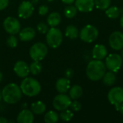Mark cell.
<instances>
[{
    "label": "cell",
    "instance_id": "cell-1",
    "mask_svg": "<svg viewBox=\"0 0 123 123\" xmlns=\"http://www.w3.org/2000/svg\"><path fill=\"white\" fill-rule=\"evenodd\" d=\"M22 92L20 87L14 83L6 85L1 91L2 99L7 104L14 105L18 102L22 98Z\"/></svg>",
    "mask_w": 123,
    "mask_h": 123
},
{
    "label": "cell",
    "instance_id": "cell-2",
    "mask_svg": "<svg viewBox=\"0 0 123 123\" xmlns=\"http://www.w3.org/2000/svg\"><path fill=\"white\" fill-rule=\"evenodd\" d=\"M86 73L89 79L99 81L106 73V66L101 60H93L88 63Z\"/></svg>",
    "mask_w": 123,
    "mask_h": 123
},
{
    "label": "cell",
    "instance_id": "cell-3",
    "mask_svg": "<svg viewBox=\"0 0 123 123\" xmlns=\"http://www.w3.org/2000/svg\"><path fill=\"white\" fill-rule=\"evenodd\" d=\"M19 87L23 94L31 97L37 96L41 91L40 84L32 77L24 78Z\"/></svg>",
    "mask_w": 123,
    "mask_h": 123
},
{
    "label": "cell",
    "instance_id": "cell-4",
    "mask_svg": "<svg viewBox=\"0 0 123 123\" xmlns=\"http://www.w3.org/2000/svg\"><path fill=\"white\" fill-rule=\"evenodd\" d=\"M46 33V41L50 47L57 48L61 45L63 40V35L59 29L55 27H51Z\"/></svg>",
    "mask_w": 123,
    "mask_h": 123
},
{
    "label": "cell",
    "instance_id": "cell-5",
    "mask_svg": "<svg viewBox=\"0 0 123 123\" xmlns=\"http://www.w3.org/2000/svg\"><path fill=\"white\" fill-rule=\"evenodd\" d=\"M48 54V48L43 43H36L30 49V55L33 61H41Z\"/></svg>",
    "mask_w": 123,
    "mask_h": 123
},
{
    "label": "cell",
    "instance_id": "cell-6",
    "mask_svg": "<svg viewBox=\"0 0 123 123\" xmlns=\"http://www.w3.org/2000/svg\"><path fill=\"white\" fill-rule=\"evenodd\" d=\"M97 29L91 25H87L82 28L80 32V38L85 43H92L98 37Z\"/></svg>",
    "mask_w": 123,
    "mask_h": 123
},
{
    "label": "cell",
    "instance_id": "cell-7",
    "mask_svg": "<svg viewBox=\"0 0 123 123\" xmlns=\"http://www.w3.org/2000/svg\"><path fill=\"white\" fill-rule=\"evenodd\" d=\"M123 64V58L117 54H110L105 60V66L110 71L113 72H117Z\"/></svg>",
    "mask_w": 123,
    "mask_h": 123
},
{
    "label": "cell",
    "instance_id": "cell-8",
    "mask_svg": "<svg viewBox=\"0 0 123 123\" xmlns=\"http://www.w3.org/2000/svg\"><path fill=\"white\" fill-rule=\"evenodd\" d=\"M109 102L115 106L116 110H118L120 105L123 102V89L121 87H114L108 93L107 95Z\"/></svg>",
    "mask_w": 123,
    "mask_h": 123
},
{
    "label": "cell",
    "instance_id": "cell-9",
    "mask_svg": "<svg viewBox=\"0 0 123 123\" xmlns=\"http://www.w3.org/2000/svg\"><path fill=\"white\" fill-rule=\"evenodd\" d=\"M4 29L10 35H16L20 31V23L14 17H8L3 22Z\"/></svg>",
    "mask_w": 123,
    "mask_h": 123
},
{
    "label": "cell",
    "instance_id": "cell-10",
    "mask_svg": "<svg viewBox=\"0 0 123 123\" xmlns=\"http://www.w3.org/2000/svg\"><path fill=\"white\" fill-rule=\"evenodd\" d=\"M71 103V98L68 95L63 94L57 95L53 101V107L58 111H63L68 109L70 107Z\"/></svg>",
    "mask_w": 123,
    "mask_h": 123
},
{
    "label": "cell",
    "instance_id": "cell-11",
    "mask_svg": "<svg viewBox=\"0 0 123 123\" xmlns=\"http://www.w3.org/2000/svg\"><path fill=\"white\" fill-rule=\"evenodd\" d=\"M34 12V6L32 2L29 1H23L19 6L18 15L22 19L29 18Z\"/></svg>",
    "mask_w": 123,
    "mask_h": 123
},
{
    "label": "cell",
    "instance_id": "cell-12",
    "mask_svg": "<svg viewBox=\"0 0 123 123\" xmlns=\"http://www.w3.org/2000/svg\"><path fill=\"white\" fill-rule=\"evenodd\" d=\"M109 43L112 48L119 50L123 48V33L119 31L112 32L109 37Z\"/></svg>",
    "mask_w": 123,
    "mask_h": 123
},
{
    "label": "cell",
    "instance_id": "cell-13",
    "mask_svg": "<svg viewBox=\"0 0 123 123\" xmlns=\"http://www.w3.org/2000/svg\"><path fill=\"white\" fill-rule=\"evenodd\" d=\"M14 71L20 78H25L28 76L30 73L29 66L23 61H19L16 62L14 66Z\"/></svg>",
    "mask_w": 123,
    "mask_h": 123
},
{
    "label": "cell",
    "instance_id": "cell-14",
    "mask_svg": "<svg viewBox=\"0 0 123 123\" xmlns=\"http://www.w3.org/2000/svg\"><path fill=\"white\" fill-rule=\"evenodd\" d=\"M75 6L82 12H91L94 6V0H76Z\"/></svg>",
    "mask_w": 123,
    "mask_h": 123
},
{
    "label": "cell",
    "instance_id": "cell-15",
    "mask_svg": "<svg viewBox=\"0 0 123 123\" xmlns=\"http://www.w3.org/2000/svg\"><path fill=\"white\" fill-rule=\"evenodd\" d=\"M17 121L19 123H32L34 121L33 112L29 110H22L17 117Z\"/></svg>",
    "mask_w": 123,
    "mask_h": 123
},
{
    "label": "cell",
    "instance_id": "cell-16",
    "mask_svg": "<svg viewBox=\"0 0 123 123\" xmlns=\"http://www.w3.org/2000/svg\"><path fill=\"white\" fill-rule=\"evenodd\" d=\"M107 50L104 45H96L92 50V56L96 60H102L107 57Z\"/></svg>",
    "mask_w": 123,
    "mask_h": 123
},
{
    "label": "cell",
    "instance_id": "cell-17",
    "mask_svg": "<svg viewBox=\"0 0 123 123\" xmlns=\"http://www.w3.org/2000/svg\"><path fill=\"white\" fill-rule=\"evenodd\" d=\"M55 89L60 94L66 93L70 89V80L66 77L59 79L56 81Z\"/></svg>",
    "mask_w": 123,
    "mask_h": 123
},
{
    "label": "cell",
    "instance_id": "cell-18",
    "mask_svg": "<svg viewBox=\"0 0 123 123\" xmlns=\"http://www.w3.org/2000/svg\"><path fill=\"white\" fill-rule=\"evenodd\" d=\"M19 37L22 41H30L35 36V31L32 27H25L19 32Z\"/></svg>",
    "mask_w": 123,
    "mask_h": 123
},
{
    "label": "cell",
    "instance_id": "cell-19",
    "mask_svg": "<svg viewBox=\"0 0 123 123\" xmlns=\"http://www.w3.org/2000/svg\"><path fill=\"white\" fill-rule=\"evenodd\" d=\"M61 21V17L58 12H52L50 14L47 19V22L51 27H55L58 26Z\"/></svg>",
    "mask_w": 123,
    "mask_h": 123
},
{
    "label": "cell",
    "instance_id": "cell-20",
    "mask_svg": "<svg viewBox=\"0 0 123 123\" xmlns=\"http://www.w3.org/2000/svg\"><path fill=\"white\" fill-rule=\"evenodd\" d=\"M46 105L40 101H37L31 105V111L36 115H41L45 112Z\"/></svg>",
    "mask_w": 123,
    "mask_h": 123
},
{
    "label": "cell",
    "instance_id": "cell-21",
    "mask_svg": "<svg viewBox=\"0 0 123 123\" xmlns=\"http://www.w3.org/2000/svg\"><path fill=\"white\" fill-rule=\"evenodd\" d=\"M83 94V89L79 85H74L70 89L69 96L72 99H77L81 97Z\"/></svg>",
    "mask_w": 123,
    "mask_h": 123
},
{
    "label": "cell",
    "instance_id": "cell-22",
    "mask_svg": "<svg viewBox=\"0 0 123 123\" xmlns=\"http://www.w3.org/2000/svg\"><path fill=\"white\" fill-rule=\"evenodd\" d=\"M103 82L107 86H112L116 81V75L113 71H108L105 74L104 76L102 77Z\"/></svg>",
    "mask_w": 123,
    "mask_h": 123
},
{
    "label": "cell",
    "instance_id": "cell-23",
    "mask_svg": "<svg viewBox=\"0 0 123 123\" xmlns=\"http://www.w3.org/2000/svg\"><path fill=\"white\" fill-rule=\"evenodd\" d=\"M65 35L70 39H76L79 35V30L74 25H68L65 32Z\"/></svg>",
    "mask_w": 123,
    "mask_h": 123
},
{
    "label": "cell",
    "instance_id": "cell-24",
    "mask_svg": "<svg viewBox=\"0 0 123 123\" xmlns=\"http://www.w3.org/2000/svg\"><path fill=\"white\" fill-rule=\"evenodd\" d=\"M59 116L56 112L49 111L48 112L44 117V121L46 123H55L58 122Z\"/></svg>",
    "mask_w": 123,
    "mask_h": 123
},
{
    "label": "cell",
    "instance_id": "cell-25",
    "mask_svg": "<svg viewBox=\"0 0 123 123\" xmlns=\"http://www.w3.org/2000/svg\"><path fill=\"white\" fill-rule=\"evenodd\" d=\"M106 15L111 19H116L119 17L120 15V10L118 9V7L115 6H109L107 9H106Z\"/></svg>",
    "mask_w": 123,
    "mask_h": 123
},
{
    "label": "cell",
    "instance_id": "cell-26",
    "mask_svg": "<svg viewBox=\"0 0 123 123\" xmlns=\"http://www.w3.org/2000/svg\"><path fill=\"white\" fill-rule=\"evenodd\" d=\"M29 68H30V72L33 75H37L42 71V65L40 63V61H34V62H32L30 64Z\"/></svg>",
    "mask_w": 123,
    "mask_h": 123
},
{
    "label": "cell",
    "instance_id": "cell-27",
    "mask_svg": "<svg viewBox=\"0 0 123 123\" xmlns=\"http://www.w3.org/2000/svg\"><path fill=\"white\" fill-rule=\"evenodd\" d=\"M111 0H94V5L99 9L106 10L110 5Z\"/></svg>",
    "mask_w": 123,
    "mask_h": 123
},
{
    "label": "cell",
    "instance_id": "cell-28",
    "mask_svg": "<svg viewBox=\"0 0 123 123\" xmlns=\"http://www.w3.org/2000/svg\"><path fill=\"white\" fill-rule=\"evenodd\" d=\"M77 14V9L76 6L69 5L64 9V14L67 18H73Z\"/></svg>",
    "mask_w": 123,
    "mask_h": 123
},
{
    "label": "cell",
    "instance_id": "cell-29",
    "mask_svg": "<svg viewBox=\"0 0 123 123\" xmlns=\"http://www.w3.org/2000/svg\"><path fill=\"white\" fill-rule=\"evenodd\" d=\"M73 117H74L73 112H72L71 110H67V109L65 110H63V111L61 112L60 115H59V117H60L62 120L66 121V122L70 121V120L73 118Z\"/></svg>",
    "mask_w": 123,
    "mask_h": 123
},
{
    "label": "cell",
    "instance_id": "cell-30",
    "mask_svg": "<svg viewBox=\"0 0 123 123\" xmlns=\"http://www.w3.org/2000/svg\"><path fill=\"white\" fill-rule=\"evenodd\" d=\"M6 44L9 47L12 48H14L17 47L18 44L17 38L14 36V35H11L6 40Z\"/></svg>",
    "mask_w": 123,
    "mask_h": 123
},
{
    "label": "cell",
    "instance_id": "cell-31",
    "mask_svg": "<svg viewBox=\"0 0 123 123\" xmlns=\"http://www.w3.org/2000/svg\"><path fill=\"white\" fill-rule=\"evenodd\" d=\"M37 31L42 34L46 33L48 30V25L45 22H40L37 26Z\"/></svg>",
    "mask_w": 123,
    "mask_h": 123
},
{
    "label": "cell",
    "instance_id": "cell-32",
    "mask_svg": "<svg viewBox=\"0 0 123 123\" xmlns=\"http://www.w3.org/2000/svg\"><path fill=\"white\" fill-rule=\"evenodd\" d=\"M70 107L71 108V110L74 112H79L81 109V105L79 102L78 101H74L71 102Z\"/></svg>",
    "mask_w": 123,
    "mask_h": 123
},
{
    "label": "cell",
    "instance_id": "cell-33",
    "mask_svg": "<svg viewBox=\"0 0 123 123\" xmlns=\"http://www.w3.org/2000/svg\"><path fill=\"white\" fill-rule=\"evenodd\" d=\"M48 12V7L46 5H41L38 8V13L40 15H45Z\"/></svg>",
    "mask_w": 123,
    "mask_h": 123
},
{
    "label": "cell",
    "instance_id": "cell-34",
    "mask_svg": "<svg viewBox=\"0 0 123 123\" xmlns=\"http://www.w3.org/2000/svg\"><path fill=\"white\" fill-rule=\"evenodd\" d=\"M9 4V0H0V10H3L7 7Z\"/></svg>",
    "mask_w": 123,
    "mask_h": 123
},
{
    "label": "cell",
    "instance_id": "cell-35",
    "mask_svg": "<svg viewBox=\"0 0 123 123\" xmlns=\"http://www.w3.org/2000/svg\"><path fill=\"white\" fill-rule=\"evenodd\" d=\"M65 76H66V77L67 78V79H71V78H72L73 77V76H74V71L71 69V68H68V69H67L66 71V72H65Z\"/></svg>",
    "mask_w": 123,
    "mask_h": 123
},
{
    "label": "cell",
    "instance_id": "cell-36",
    "mask_svg": "<svg viewBox=\"0 0 123 123\" xmlns=\"http://www.w3.org/2000/svg\"><path fill=\"white\" fill-rule=\"evenodd\" d=\"M63 3L66 4H71L72 3L74 2L75 0H61Z\"/></svg>",
    "mask_w": 123,
    "mask_h": 123
},
{
    "label": "cell",
    "instance_id": "cell-37",
    "mask_svg": "<svg viewBox=\"0 0 123 123\" xmlns=\"http://www.w3.org/2000/svg\"><path fill=\"white\" fill-rule=\"evenodd\" d=\"M8 123V120L3 117H0V123Z\"/></svg>",
    "mask_w": 123,
    "mask_h": 123
},
{
    "label": "cell",
    "instance_id": "cell-38",
    "mask_svg": "<svg viewBox=\"0 0 123 123\" xmlns=\"http://www.w3.org/2000/svg\"><path fill=\"white\" fill-rule=\"evenodd\" d=\"M118 110L121 112V114H123V102L120 105V107H119V109H118Z\"/></svg>",
    "mask_w": 123,
    "mask_h": 123
},
{
    "label": "cell",
    "instance_id": "cell-39",
    "mask_svg": "<svg viewBox=\"0 0 123 123\" xmlns=\"http://www.w3.org/2000/svg\"><path fill=\"white\" fill-rule=\"evenodd\" d=\"M120 25H121V27L123 28V14L122 15L121 19H120Z\"/></svg>",
    "mask_w": 123,
    "mask_h": 123
},
{
    "label": "cell",
    "instance_id": "cell-40",
    "mask_svg": "<svg viewBox=\"0 0 123 123\" xmlns=\"http://www.w3.org/2000/svg\"><path fill=\"white\" fill-rule=\"evenodd\" d=\"M2 79H3V75H2V73L0 71V82L2 81Z\"/></svg>",
    "mask_w": 123,
    "mask_h": 123
},
{
    "label": "cell",
    "instance_id": "cell-41",
    "mask_svg": "<svg viewBox=\"0 0 123 123\" xmlns=\"http://www.w3.org/2000/svg\"><path fill=\"white\" fill-rule=\"evenodd\" d=\"M37 1L38 0H32V4H37Z\"/></svg>",
    "mask_w": 123,
    "mask_h": 123
},
{
    "label": "cell",
    "instance_id": "cell-42",
    "mask_svg": "<svg viewBox=\"0 0 123 123\" xmlns=\"http://www.w3.org/2000/svg\"><path fill=\"white\" fill-rule=\"evenodd\" d=\"M1 99H2V97H1V91L0 90V102L1 100Z\"/></svg>",
    "mask_w": 123,
    "mask_h": 123
},
{
    "label": "cell",
    "instance_id": "cell-43",
    "mask_svg": "<svg viewBox=\"0 0 123 123\" xmlns=\"http://www.w3.org/2000/svg\"><path fill=\"white\" fill-rule=\"evenodd\" d=\"M122 58H123V51H122Z\"/></svg>",
    "mask_w": 123,
    "mask_h": 123
},
{
    "label": "cell",
    "instance_id": "cell-44",
    "mask_svg": "<svg viewBox=\"0 0 123 123\" xmlns=\"http://www.w3.org/2000/svg\"><path fill=\"white\" fill-rule=\"evenodd\" d=\"M48 1H53V0H48Z\"/></svg>",
    "mask_w": 123,
    "mask_h": 123
}]
</instances>
